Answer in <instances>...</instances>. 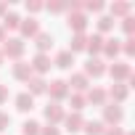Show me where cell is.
<instances>
[{
    "mask_svg": "<svg viewBox=\"0 0 135 135\" xmlns=\"http://www.w3.org/2000/svg\"><path fill=\"white\" fill-rule=\"evenodd\" d=\"M85 48H88V37H85V35H74V37H72L69 53H77V50H85Z\"/></svg>",
    "mask_w": 135,
    "mask_h": 135,
    "instance_id": "2e32d148",
    "label": "cell"
},
{
    "mask_svg": "<svg viewBox=\"0 0 135 135\" xmlns=\"http://www.w3.org/2000/svg\"><path fill=\"white\" fill-rule=\"evenodd\" d=\"M45 119H48L50 124H53V122H61V119H64L61 106H58V103H48V106H45Z\"/></svg>",
    "mask_w": 135,
    "mask_h": 135,
    "instance_id": "ba28073f",
    "label": "cell"
},
{
    "mask_svg": "<svg viewBox=\"0 0 135 135\" xmlns=\"http://www.w3.org/2000/svg\"><path fill=\"white\" fill-rule=\"evenodd\" d=\"M6 11H8V6H6V3H0V13H6Z\"/></svg>",
    "mask_w": 135,
    "mask_h": 135,
    "instance_id": "74e56055",
    "label": "cell"
},
{
    "mask_svg": "<svg viewBox=\"0 0 135 135\" xmlns=\"http://www.w3.org/2000/svg\"><path fill=\"white\" fill-rule=\"evenodd\" d=\"M82 124H85V119H82V114H80V111H74V114L66 117V130H69V132L82 130Z\"/></svg>",
    "mask_w": 135,
    "mask_h": 135,
    "instance_id": "30bf717a",
    "label": "cell"
},
{
    "mask_svg": "<svg viewBox=\"0 0 135 135\" xmlns=\"http://www.w3.org/2000/svg\"><path fill=\"white\" fill-rule=\"evenodd\" d=\"M103 135H122V130H119V127H114V130H106Z\"/></svg>",
    "mask_w": 135,
    "mask_h": 135,
    "instance_id": "d590c367",
    "label": "cell"
},
{
    "mask_svg": "<svg viewBox=\"0 0 135 135\" xmlns=\"http://www.w3.org/2000/svg\"><path fill=\"white\" fill-rule=\"evenodd\" d=\"M6 98H8V88H6V85H0V103H3Z\"/></svg>",
    "mask_w": 135,
    "mask_h": 135,
    "instance_id": "d6a6232c",
    "label": "cell"
},
{
    "mask_svg": "<svg viewBox=\"0 0 135 135\" xmlns=\"http://www.w3.org/2000/svg\"><path fill=\"white\" fill-rule=\"evenodd\" d=\"M88 50H90V53H101V50H103V37H101V35L88 37Z\"/></svg>",
    "mask_w": 135,
    "mask_h": 135,
    "instance_id": "e0dca14e",
    "label": "cell"
},
{
    "mask_svg": "<svg viewBox=\"0 0 135 135\" xmlns=\"http://www.w3.org/2000/svg\"><path fill=\"white\" fill-rule=\"evenodd\" d=\"M69 103H72L74 111H80V109H85V95L82 93H74V95H69Z\"/></svg>",
    "mask_w": 135,
    "mask_h": 135,
    "instance_id": "603a6c76",
    "label": "cell"
},
{
    "mask_svg": "<svg viewBox=\"0 0 135 135\" xmlns=\"http://www.w3.org/2000/svg\"><path fill=\"white\" fill-rule=\"evenodd\" d=\"M124 32H127V35H132V16H127V19H124Z\"/></svg>",
    "mask_w": 135,
    "mask_h": 135,
    "instance_id": "4dcf8cb0",
    "label": "cell"
},
{
    "mask_svg": "<svg viewBox=\"0 0 135 135\" xmlns=\"http://www.w3.org/2000/svg\"><path fill=\"white\" fill-rule=\"evenodd\" d=\"M0 42H6V32H3V27H0Z\"/></svg>",
    "mask_w": 135,
    "mask_h": 135,
    "instance_id": "8d00e7d4",
    "label": "cell"
},
{
    "mask_svg": "<svg viewBox=\"0 0 135 135\" xmlns=\"http://www.w3.org/2000/svg\"><path fill=\"white\" fill-rule=\"evenodd\" d=\"M56 66H61V69H69V66L74 64V53H69V50H61L58 56H56V61H53Z\"/></svg>",
    "mask_w": 135,
    "mask_h": 135,
    "instance_id": "4fadbf2b",
    "label": "cell"
},
{
    "mask_svg": "<svg viewBox=\"0 0 135 135\" xmlns=\"http://www.w3.org/2000/svg\"><path fill=\"white\" fill-rule=\"evenodd\" d=\"M111 27H114V19H111V16H101V19H98V29H101V32H106V29H111Z\"/></svg>",
    "mask_w": 135,
    "mask_h": 135,
    "instance_id": "4316f807",
    "label": "cell"
},
{
    "mask_svg": "<svg viewBox=\"0 0 135 135\" xmlns=\"http://www.w3.org/2000/svg\"><path fill=\"white\" fill-rule=\"evenodd\" d=\"M103 53H106L109 58H114V56L119 53V40H103Z\"/></svg>",
    "mask_w": 135,
    "mask_h": 135,
    "instance_id": "ffe728a7",
    "label": "cell"
},
{
    "mask_svg": "<svg viewBox=\"0 0 135 135\" xmlns=\"http://www.w3.org/2000/svg\"><path fill=\"white\" fill-rule=\"evenodd\" d=\"M40 135H61V132H58V127L48 124V127H40Z\"/></svg>",
    "mask_w": 135,
    "mask_h": 135,
    "instance_id": "83f0119b",
    "label": "cell"
},
{
    "mask_svg": "<svg viewBox=\"0 0 135 135\" xmlns=\"http://www.w3.org/2000/svg\"><path fill=\"white\" fill-rule=\"evenodd\" d=\"M24 53V42L21 40H6V45H3V56H8V58H19Z\"/></svg>",
    "mask_w": 135,
    "mask_h": 135,
    "instance_id": "3957f363",
    "label": "cell"
},
{
    "mask_svg": "<svg viewBox=\"0 0 135 135\" xmlns=\"http://www.w3.org/2000/svg\"><path fill=\"white\" fill-rule=\"evenodd\" d=\"M124 42H127V45H124V50H127V53H132V50H135V45H132V37H127Z\"/></svg>",
    "mask_w": 135,
    "mask_h": 135,
    "instance_id": "e575fe53",
    "label": "cell"
},
{
    "mask_svg": "<svg viewBox=\"0 0 135 135\" xmlns=\"http://www.w3.org/2000/svg\"><path fill=\"white\" fill-rule=\"evenodd\" d=\"M50 64H53V61H50V56H48V53H37V56H35V61H32L29 66H32V72H40V74H42V72H48V69H50Z\"/></svg>",
    "mask_w": 135,
    "mask_h": 135,
    "instance_id": "277c9868",
    "label": "cell"
},
{
    "mask_svg": "<svg viewBox=\"0 0 135 135\" xmlns=\"http://www.w3.org/2000/svg\"><path fill=\"white\" fill-rule=\"evenodd\" d=\"M13 77H16V80H29V77H32V66L24 64V61H16V64H13Z\"/></svg>",
    "mask_w": 135,
    "mask_h": 135,
    "instance_id": "9c48e42d",
    "label": "cell"
},
{
    "mask_svg": "<svg viewBox=\"0 0 135 135\" xmlns=\"http://www.w3.org/2000/svg\"><path fill=\"white\" fill-rule=\"evenodd\" d=\"M88 98H90L93 103H103V101H106V93H103L101 88H93V90L88 93Z\"/></svg>",
    "mask_w": 135,
    "mask_h": 135,
    "instance_id": "cb8c5ba5",
    "label": "cell"
},
{
    "mask_svg": "<svg viewBox=\"0 0 135 135\" xmlns=\"http://www.w3.org/2000/svg\"><path fill=\"white\" fill-rule=\"evenodd\" d=\"M64 8H66L64 3H50V6H48V11H53V13H58V11H64Z\"/></svg>",
    "mask_w": 135,
    "mask_h": 135,
    "instance_id": "f546056e",
    "label": "cell"
},
{
    "mask_svg": "<svg viewBox=\"0 0 135 135\" xmlns=\"http://www.w3.org/2000/svg\"><path fill=\"white\" fill-rule=\"evenodd\" d=\"M127 11H130L127 3H114V6H111V13H114V16H124Z\"/></svg>",
    "mask_w": 135,
    "mask_h": 135,
    "instance_id": "484cf974",
    "label": "cell"
},
{
    "mask_svg": "<svg viewBox=\"0 0 135 135\" xmlns=\"http://www.w3.org/2000/svg\"><path fill=\"white\" fill-rule=\"evenodd\" d=\"M103 72H106V66H103V61H101V58H90V61L85 64V77H88V74H93V77H101Z\"/></svg>",
    "mask_w": 135,
    "mask_h": 135,
    "instance_id": "8992f818",
    "label": "cell"
},
{
    "mask_svg": "<svg viewBox=\"0 0 135 135\" xmlns=\"http://www.w3.org/2000/svg\"><path fill=\"white\" fill-rule=\"evenodd\" d=\"M40 8H42V3H35V0L27 3V11H40Z\"/></svg>",
    "mask_w": 135,
    "mask_h": 135,
    "instance_id": "1f68e13d",
    "label": "cell"
},
{
    "mask_svg": "<svg viewBox=\"0 0 135 135\" xmlns=\"http://www.w3.org/2000/svg\"><path fill=\"white\" fill-rule=\"evenodd\" d=\"M8 124H11V117H8L6 111H0V132H3V130H6Z\"/></svg>",
    "mask_w": 135,
    "mask_h": 135,
    "instance_id": "f1b7e54d",
    "label": "cell"
},
{
    "mask_svg": "<svg viewBox=\"0 0 135 135\" xmlns=\"http://www.w3.org/2000/svg\"><path fill=\"white\" fill-rule=\"evenodd\" d=\"M88 27V16L82 13V11H74V13H69V29H74L77 35H82V29Z\"/></svg>",
    "mask_w": 135,
    "mask_h": 135,
    "instance_id": "7a4b0ae2",
    "label": "cell"
},
{
    "mask_svg": "<svg viewBox=\"0 0 135 135\" xmlns=\"http://www.w3.org/2000/svg\"><path fill=\"white\" fill-rule=\"evenodd\" d=\"M0 64H3V50H0Z\"/></svg>",
    "mask_w": 135,
    "mask_h": 135,
    "instance_id": "f35d334b",
    "label": "cell"
},
{
    "mask_svg": "<svg viewBox=\"0 0 135 135\" xmlns=\"http://www.w3.org/2000/svg\"><path fill=\"white\" fill-rule=\"evenodd\" d=\"M109 72H111V77H114V80H122V77H130V66L119 61V64H114V66H111Z\"/></svg>",
    "mask_w": 135,
    "mask_h": 135,
    "instance_id": "9a60e30c",
    "label": "cell"
},
{
    "mask_svg": "<svg viewBox=\"0 0 135 135\" xmlns=\"http://www.w3.org/2000/svg\"><path fill=\"white\" fill-rule=\"evenodd\" d=\"M69 85L77 90V93H82L85 88H88V77L85 74H72V80H69Z\"/></svg>",
    "mask_w": 135,
    "mask_h": 135,
    "instance_id": "ac0fdd59",
    "label": "cell"
},
{
    "mask_svg": "<svg viewBox=\"0 0 135 135\" xmlns=\"http://www.w3.org/2000/svg\"><path fill=\"white\" fill-rule=\"evenodd\" d=\"M111 98L124 101V98H127V88H124V85H114V88H111Z\"/></svg>",
    "mask_w": 135,
    "mask_h": 135,
    "instance_id": "d4e9b609",
    "label": "cell"
},
{
    "mask_svg": "<svg viewBox=\"0 0 135 135\" xmlns=\"http://www.w3.org/2000/svg\"><path fill=\"white\" fill-rule=\"evenodd\" d=\"M48 93H50V98H53V103H56V101H61V98L69 95V88H66L64 80H53L50 88H48Z\"/></svg>",
    "mask_w": 135,
    "mask_h": 135,
    "instance_id": "6da1fadb",
    "label": "cell"
},
{
    "mask_svg": "<svg viewBox=\"0 0 135 135\" xmlns=\"http://www.w3.org/2000/svg\"><path fill=\"white\" fill-rule=\"evenodd\" d=\"M103 119L111 122V124L122 122V109H119V106H103Z\"/></svg>",
    "mask_w": 135,
    "mask_h": 135,
    "instance_id": "7c38bea8",
    "label": "cell"
},
{
    "mask_svg": "<svg viewBox=\"0 0 135 135\" xmlns=\"http://www.w3.org/2000/svg\"><path fill=\"white\" fill-rule=\"evenodd\" d=\"M21 132H24V135H40V122L27 119V122L21 124Z\"/></svg>",
    "mask_w": 135,
    "mask_h": 135,
    "instance_id": "44dd1931",
    "label": "cell"
},
{
    "mask_svg": "<svg viewBox=\"0 0 135 135\" xmlns=\"http://www.w3.org/2000/svg\"><path fill=\"white\" fill-rule=\"evenodd\" d=\"M19 24H21L19 13H13V11H6V19H3V27H11V29H16Z\"/></svg>",
    "mask_w": 135,
    "mask_h": 135,
    "instance_id": "7402d4cb",
    "label": "cell"
},
{
    "mask_svg": "<svg viewBox=\"0 0 135 135\" xmlns=\"http://www.w3.org/2000/svg\"><path fill=\"white\" fill-rule=\"evenodd\" d=\"M32 106H35V98L29 93H19L16 95V109L19 111H32Z\"/></svg>",
    "mask_w": 135,
    "mask_h": 135,
    "instance_id": "8fae6325",
    "label": "cell"
},
{
    "mask_svg": "<svg viewBox=\"0 0 135 135\" xmlns=\"http://www.w3.org/2000/svg\"><path fill=\"white\" fill-rule=\"evenodd\" d=\"M27 82H29V90H27V93H29V95H32V98H35V95H40V93H45V90H48V82H45V80H42V77H29V80H27Z\"/></svg>",
    "mask_w": 135,
    "mask_h": 135,
    "instance_id": "5b68a950",
    "label": "cell"
},
{
    "mask_svg": "<svg viewBox=\"0 0 135 135\" xmlns=\"http://www.w3.org/2000/svg\"><path fill=\"white\" fill-rule=\"evenodd\" d=\"M103 3H88V11H101Z\"/></svg>",
    "mask_w": 135,
    "mask_h": 135,
    "instance_id": "836d02e7",
    "label": "cell"
},
{
    "mask_svg": "<svg viewBox=\"0 0 135 135\" xmlns=\"http://www.w3.org/2000/svg\"><path fill=\"white\" fill-rule=\"evenodd\" d=\"M82 130H85L88 135H103V132H106V130H103V122H85Z\"/></svg>",
    "mask_w": 135,
    "mask_h": 135,
    "instance_id": "d6986e66",
    "label": "cell"
},
{
    "mask_svg": "<svg viewBox=\"0 0 135 135\" xmlns=\"http://www.w3.org/2000/svg\"><path fill=\"white\" fill-rule=\"evenodd\" d=\"M35 37H37V50H40V53H45V50L53 45V37H50L48 32H37Z\"/></svg>",
    "mask_w": 135,
    "mask_h": 135,
    "instance_id": "5bb4252c",
    "label": "cell"
},
{
    "mask_svg": "<svg viewBox=\"0 0 135 135\" xmlns=\"http://www.w3.org/2000/svg\"><path fill=\"white\" fill-rule=\"evenodd\" d=\"M19 29H21V35H27V37H35V35L40 32V24H37V19H24V21L19 24Z\"/></svg>",
    "mask_w": 135,
    "mask_h": 135,
    "instance_id": "52a82bcc",
    "label": "cell"
}]
</instances>
